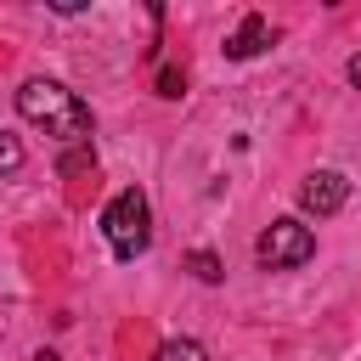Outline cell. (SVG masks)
<instances>
[{
	"label": "cell",
	"instance_id": "5",
	"mask_svg": "<svg viewBox=\"0 0 361 361\" xmlns=\"http://www.w3.org/2000/svg\"><path fill=\"white\" fill-rule=\"evenodd\" d=\"M265 45H271V23H265L259 11H248V17L237 23V34L226 39V56H231V62H248V56H259Z\"/></svg>",
	"mask_w": 361,
	"mask_h": 361
},
{
	"label": "cell",
	"instance_id": "3",
	"mask_svg": "<svg viewBox=\"0 0 361 361\" xmlns=\"http://www.w3.org/2000/svg\"><path fill=\"white\" fill-rule=\"evenodd\" d=\"M310 254H316V231H310L305 220H271V226L259 231V243H254L259 271H293V265H305Z\"/></svg>",
	"mask_w": 361,
	"mask_h": 361
},
{
	"label": "cell",
	"instance_id": "6",
	"mask_svg": "<svg viewBox=\"0 0 361 361\" xmlns=\"http://www.w3.org/2000/svg\"><path fill=\"white\" fill-rule=\"evenodd\" d=\"M152 361H209V350L197 338H169V344L152 350Z\"/></svg>",
	"mask_w": 361,
	"mask_h": 361
},
{
	"label": "cell",
	"instance_id": "10",
	"mask_svg": "<svg viewBox=\"0 0 361 361\" xmlns=\"http://www.w3.org/2000/svg\"><path fill=\"white\" fill-rule=\"evenodd\" d=\"M180 90H186V79H180V68H158V96H169V102H175Z\"/></svg>",
	"mask_w": 361,
	"mask_h": 361
},
{
	"label": "cell",
	"instance_id": "8",
	"mask_svg": "<svg viewBox=\"0 0 361 361\" xmlns=\"http://www.w3.org/2000/svg\"><path fill=\"white\" fill-rule=\"evenodd\" d=\"M56 169H62V175H85V169H96V152H90V141H85V147H68V152L56 158Z\"/></svg>",
	"mask_w": 361,
	"mask_h": 361
},
{
	"label": "cell",
	"instance_id": "11",
	"mask_svg": "<svg viewBox=\"0 0 361 361\" xmlns=\"http://www.w3.org/2000/svg\"><path fill=\"white\" fill-rule=\"evenodd\" d=\"M344 73H350V85H355V90H361V51H355V56H350V68H344Z\"/></svg>",
	"mask_w": 361,
	"mask_h": 361
},
{
	"label": "cell",
	"instance_id": "1",
	"mask_svg": "<svg viewBox=\"0 0 361 361\" xmlns=\"http://www.w3.org/2000/svg\"><path fill=\"white\" fill-rule=\"evenodd\" d=\"M17 113L28 124H39L45 135H56L62 147H85L90 141V107L68 85H56V79H28L17 90Z\"/></svg>",
	"mask_w": 361,
	"mask_h": 361
},
{
	"label": "cell",
	"instance_id": "4",
	"mask_svg": "<svg viewBox=\"0 0 361 361\" xmlns=\"http://www.w3.org/2000/svg\"><path fill=\"white\" fill-rule=\"evenodd\" d=\"M344 197H350V180H344L338 169H310V175H305V186H299V209H305V214H316V220L338 214V209H344Z\"/></svg>",
	"mask_w": 361,
	"mask_h": 361
},
{
	"label": "cell",
	"instance_id": "2",
	"mask_svg": "<svg viewBox=\"0 0 361 361\" xmlns=\"http://www.w3.org/2000/svg\"><path fill=\"white\" fill-rule=\"evenodd\" d=\"M102 237H107V248H113L118 259L147 254V243H152V209H147V197H141L135 186H124V192L102 209Z\"/></svg>",
	"mask_w": 361,
	"mask_h": 361
},
{
	"label": "cell",
	"instance_id": "9",
	"mask_svg": "<svg viewBox=\"0 0 361 361\" xmlns=\"http://www.w3.org/2000/svg\"><path fill=\"white\" fill-rule=\"evenodd\" d=\"M17 169H23V141L0 130V175H17Z\"/></svg>",
	"mask_w": 361,
	"mask_h": 361
},
{
	"label": "cell",
	"instance_id": "7",
	"mask_svg": "<svg viewBox=\"0 0 361 361\" xmlns=\"http://www.w3.org/2000/svg\"><path fill=\"white\" fill-rule=\"evenodd\" d=\"M186 271H192L197 282H220V276H226V271H220V259H214L209 248H192V254H186Z\"/></svg>",
	"mask_w": 361,
	"mask_h": 361
}]
</instances>
